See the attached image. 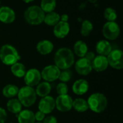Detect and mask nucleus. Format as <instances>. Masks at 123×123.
I'll return each mask as SVG.
<instances>
[{
    "instance_id": "obj_1",
    "label": "nucleus",
    "mask_w": 123,
    "mask_h": 123,
    "mask_svg": "<svg viewBox=\"0 0 123 123\" xmlns=\"http://www.w3.org/2000/svg\"><path fill=\"white\" fill-rule=\"evenodd\" d=\"M54 62L55 65L60 70L68 69L74 63V53L68 48H60L55 54Z\"/></svg>"
},
{
    "instance_id": "obj_2",
    "label": "nucleus",
    "mask_w": 123,
    "mask_h": 123,
    "mask_svg": "<svg viewBox=\"0 0 123 123\" xmlns=\"http://www.w3.org/2000/svg\"><path fill=\"white\" fill-rule=\"evenodd\" d=\"M89 108L94 112L100 113L105 111L107 107V99L102 93H94L89 96L87 100Z\"/></svg>"
},
{
    "instance_id": "obj_3",
    "label": "nucleus",
    "mask_w": 123,
    "mask_h": 123,
    "mask_svg": "<svg viewBox=\"0 0 123 123\" xmlns=\"http://www.w3.org/2000/svg\"><path fill=\"white\" fill-rule=\"evenodd\" d=\"M20 59V55L14 47L11 45H4L0 48V60L6 65L12 66L18 62Z\"/></svg>"
},
{
    "instance_id": "obj_4",
    "label": "nucleus",
    "mask_w": 123,
    "mask_h": 123,
    "mask_svg": "<svg viewBox=\"0 0 123 123\" xmlns=\"http://www.w3.org/2000/svg\"><path fill=\"white\" fill-rule=\"evenodd\" d=\"M24 17L28 24L37 25L44 21L45 12L38 6H31L25 11Z\"/></svg>"
},
{
    "instance_id": "obj_5",
    "label": "nucleus",
    "mask_w": 123,
    "mask_h": 123,
    "mask_svg": "<svg viewBox=\"0 0 123 123\" xmlns=\"http://www.w3.org/2000/svg\"><path fill=\"white\" fill-rule=\"evenodd\" d=\"M17 97L18 100L20 102L22 105L25 107H30L33 105L37 99V94L35 89L28 86H25L19 89Z\"/></svg>"
},
{
    "instance_id": "obj_6",
    "label": "nucleus",
    "mask_w": 123,
    "mask_h": 123,
    "mask_svg": "<svg viewBox=\"0 0 123 123\" xmlns=\"http://www.w3.org/2000/svg\"><path fill=\"white\" fill-rule=\"evenodd\" d=\"M102 33L105 38L110 40L117 39L120 33V29L115 22H106L102 28Z\"/></svg>"
},
{
    "instance_id": "obj_7",
    "label": "nucleus",
    "mask_w": 123,
    "mask_h": 123,
    "mask_svg": "<svg viewBox=\"0 0 123 123\" xmlns=\"http://www.w3.org/2000/svg\"><path fill=\"white\" fill-rule=\"evenodd\" d=\"M108 64L113 68L120 70L123 68V53L121 50H112L107 57Z\"/></svg>"
},
{
    "instance_id": "obj_8",
    "label": "nucleus",
    "mask_w": 123,
    "mask_h": 123,
    "mask_svg": "<svg viewBox=\"0 0 123 123\" xmlns=\"http://www.w3.org/2000/svg\"><path fill=\"white\" fill-rule=\"evenodd\" d=\"M61 71L55 65H49L45 66L40 72L41 78L47 82H53L58 79Z\"/></svg>"
},
{
    "instance_id": "obj_9",
    "label": "nucleus",
    "mask_w": 123,
    "mask_h": 123,
    "mask_svg": "<svg viewBox=\"0 0 123 123\" xmlns=\"http://www.w3.org/2000/svg\"><path fill=\"white\" fill-rule=\"evenodd\" d=\"M55 107L57 110L61 112H66L71 110L73 99L68 94L58 95V97L55 100Z\"/></svg>"
},
{
    "instance_id": "obj_10",
    "label": "nucleus",
    "mask_w": 123,
    "mask_h": 123,
    "mask_svg": "<svg viewBox=\"0 0 123 123\" xmlns=\"http://www.w3.org/2000/svg\"><path fill=\"white\" fill-rule=\"evenodd\" d=\"M41 74L36 68H31L26 71L24 76V81L26 86L33 87L37 86L41 80Z\"/></svg>"
},
{
    "instance_id": "obj_11",
    "label": "nucleus",
    "mask_w": 123,
    "mask_h": 123,
    "mask_svg": "<svg viewBox=\"0 0 123 123\" xmlns=\"http://www.w3.org/2000/svg\"><path fill=\"white\" fill-rule=\"evenodd\" d=\"M55 107V99L53 97L46 96L45 97H42L39 104L38 109L39 111L42 112L45 115H48L51 113Z\"/></svg>"
},
{
    "instance_id": "obj_12",
    "label": "nucleus",
    "mask_w": 123,
    "mask_h": 123,
    "mask_svg": "<svg viewBox=\"0 0 123 123\" xmlns=\"http://www.w3.org/2000/svg\"><path fill=\"white\" fill-rule=\"evenodd\" d=\"M75 70L80 75L87 76L92 71V62L85 57L80 58L75 63Z\"/></svg>"
},
{
    "instance_id": "obj_13",
    "label": "nucleus",
    "mask_w": 123,
    "mask_h": 123,
    "mask_svg": "<svg viewBox=\"0 0 123 123\" xmlns=\"http://www.w3.org/2000/svg\"><path fill=\"white\" fill-rule=\"evenodd\" d=\"M70 31V26L68 22L59 21L53 29V34L58 38H64Z\"/></svg>"
},
{
    "instance_id": "obj_14",
    "label": "nucleus",
    "mask_w": 123,
    "mask_h": 123,
    "mask_svg": "<svg viewBox=\"0 0 123 123\" xmlns=\"http://www.w3.org/2000/svg\"><path fill=\"white\" fill-rule=\"evenodd\" d=\"M108 61L106 56L104 55H97L95 56L94 60L92 61V69L96 71L97 72H102L105 71L108 67Z\"/></svg>"
},
{
    "instance_id": "obj_15",
    "label": "nucleus",
    "mask_w": 123,
    "mask_h": 123,
    "mask_svg": "<svg viewBox=\"0 0 123 123\" xmlns=\"http://www.w3.org/2000/svg\"><path fill=\"white\" fill-rule=\"evenodd\" d=\"M15 13L12 9L8 6L0 8V21L5 24H9L14 21Z\"/></svg>"
},
{
    "instance_id": "obj_16",
    "label": "nucleus",
    "mask_w": 123,
    "mask_h": 123,
    "mask_svg": "<svg viewBox=\"0 0 123 123\" xmlns=\"http://www.w3.org/2000/svg\"><path fill=\"white\" fill-rule=\"evenodd\" d=\"M89 87V85L88 81L85 79H81L76 80L74 83L73 86H72V90L75 94L81 96V95L86 94L88 92Z\"/></svg>"
},
{
    "instance_id": "obj_17",
    "label": "nucleus",
    "mask_w": 123,
    "mask_h": 123,
    "mask_svg": "<svg viewBox=\"0 0 123 123\" xmlns=\"http://www.w3.org/2000/svg\"><path fill=\"white\" fill-rule=\"evenodd\" d=\"M112 50L111 44L107 40H100L96 45V51L100 55L107 56Z\"/></svg>"
},
{
    "instance_id": "obj_18",
    "label": "nucleus",
    "mask_w": 123,
    "mask_h": 123,
    "mask_svg": "<svg viewBox=\"0 0 123 123\" xmlns=\"http://www.w3.org/2000/svg\"><path fill=\"white\" fill-rule=\"evenodd\" d=\"M37 50L41 55H45L50 53L53 50V44L47 40H43L40 41L36 46Z\"/></svg>"
},
{
    "instance_id": "obj_19",
    "label": "nucleus",
    "mask_w": 123,
    "mask_h": 123,
    "mask_svg": "<svg viewBox=\"0 0 123 123\" xmlns=\"http://www.w3.org/2000/svg\"><path fill=\"white\" fill-rule=\"evenodd\" d=\"M17 120L19 123H35V114L29 110H22L17 115Z\"/></svg>"
},
{
    "instance_id": "obj_20",
    "label": "nucleus",
    "mask_w": 123,
    "mask_h": 123,
    "mask_svg": "<svg viewBox=\"0 0 123 123\" xmlns=\"http://www.w3.org/2000/svg\"><path fill=\"white\" fill-rule=\"evenodd\" d=\"M51 85L49 82L47 81H43V82H40L37 85V88L35 90L36 94L40 97H45L46 96H48V94L51 92Z\"/></svg>"
},
{
    "instance_id": "obj_21",
    "label": "nucleus",
    "mask_w": 123,
    "mask_h": 123,
    "mask_svg": "<svg viewBox=\"0 0 123 123\" xmlns=\"http://www.w3.org/2000/svg\"><path fill=\"white\" fill-rule=\"evenodd\" d=\"M22 105L18 99H11L6 103L8 111L12 114H19L22 111Z\"/></svg>"
},
{
    "instance_id": "obj_22",
    "label": "nucleus",
    "mask_w": 123,
    "mask_h": 123,
    "mask_svg": "<svg viewBox=\"0 0 123 123\" xmlns=\"http://www.w3.org/2000/svg\"><path fill=\"white\" fill-rule=\"evenodd\" d=\"M72 107L78 112H84L88 110L89 105L87 101L82 98H77L73 100Z\"/></svg>"
},
{
    "instance_id": "obj_23",
    "label": "nucleus",
    "mask_w": 123,
    "mask_h": 123,
    "mask_svg": "<svg viewBox=\"0 0 123 123\" xmlns=\"http://www.w3.org/2000/svg\"><path fill=\"white\" fill-rule=\"evenodd\" d=\"M74 50L75 54L80 57L83 58L85 56L86 53L88 51V47L87 45L82 40H79L76 42V43L74 45Z\"/></svg>"
},
{
    "instance_id": "obj_24",
    "label": "nucleus",
    "mask_w": 123,
    "mask_h": 123,
    "mask_svg": "<svg viewBox=\"0 0 123 123\" xmlns=\"http://www.w3.org/2000/svg\"><path fill=\"white\" fill-rule=\"evenodd\" d=\"M26 68L24 64L17 62L11 66V72L12 74L17 78L24 77L26 73Z\"/></svg>"
},
{
    "instance_id": "obj_25",
    "label": "nucleus",
    "mask_w": 123,
    "mask_h": 123,
    "mask_svg": "<svg viewBox=\"0 0 123 123\" xmlns=\"http://www.w3.org/2000/svg\"><path fill=\"white\" fill-rule=\"evenodd\" d=\"M19 88L14 84L6 85L2 89V94L6 98H13L17 96Z\"/></svg>"
},
{
    "instance_id": "obj_26",
    "label": "nucleus",
    "mask_w": 123,
    "mask_h": 123,
    "mask_svg": "<svg viewBox=\"0 0 123 123\" xmlns=\"http://www.w3.org/2000/svg\"><path fill=\"white\" fill-rule=\"evenodd\" d=\"M60 17L61 16L58 13L55 12H51L45 15L43 22L49 26H55L60 21Z\"/></svg>"
},
{
    "instance_id": "obj_27",
    "label": "nucleus",
    "mask_w": 123,
    "mask_h": 123,
    "mask_svg": "<svg viewBox=\"0 0 123 123\" xmlns=\"http://www.w3.org/2000/svg\"><path fill=\"white\" fill-rule=\"evenodd\" d=\"M56 6V0H41L40 8L44 12H53Z\"/></svg>"
},
{
    "instance_id": "obj_28",
    "label": "nucleus",
    "mask_w": 123,
    "mask_h": 123,
    "mask_svg": "<svg viewBox=\"0 0 123 123\" xmlns=\"http://www.w3.org/2000/svg\"><path fill=\"white\" fill-rule=\"evenodd\" d=\"M93 30V25L89 20H84L81 24V34L84 36L87 37L89 35L91 32Z\"/></svg>"
},
{
    "instance_id": "obj_29",
    "label": "nucleus",
    "mask_w": 123,
    "mask_h": 123,
    "mask_svg": "<svg viewBox=\"0 0 123 123\" xmlns=\"http://www.w3.org/2000/svg\"><path fill=\"white\" fill-rule=\"evenodd\" d=\"M104 16L106 19L108 20V22H115V20L117 17V14L116 11L111 7H108L105 9L104 12Z\"/></svg>"
},
{
    "instance_id": "obj_30",
    "label": "nucleus",
    "mask_w": 123,
    "mask_h": 123,
    "mask_svg": "<svg viewBox=\"0 0 123 123\" xmlns=\"http://www.w3.org/2000/svg\"><path fill=\"white\" fill-rule=\"evenodd\" d=\"M71 71L69 69H66V70H63V71H61L58 79L63 83H66L68 81H69L71 79Z\"/></svg>"
},
{
    "instance_id": "obj_31",
    "label": "nucleus",
    "mask_w": 123,
    "mask_h": 123,
    "mask_svg": "<svg viewBox=\"0 0 123 123\" xmlns=\"http://www.w3.org/2000/svg\"><path fill=\"white\" fill-rule=\"evenodd\" d=\"M56 92H57L58 95L68 94V87L66 83H63V82L59 83L56 86Z\"/></svg>"
},
{
    "instance_id": "obj_32",
    "label": "nucleus",
    "mask_w": 123,
    "mask_h": 123,
    "mask_svg": "<svg viewBox=\"0 0 123 123\" xmlns=\"http://www.w3.org/2000/svg\"><path fill=\"white\" fill-rule=\"evenodd\" d=\"M7 113L6 110L1 107H0V123H4L6 120Z\"/></svg>"
},
{
    "instance_id": "obj_33",
    "label": "nucleus",
    "mask_w": 123,
    "mask_h": 123,
    "mask_svg": "<svg viewBox=\"0 0 123 123\" xmlns=\"http://www.w3.org/2000/svg\"><path fill=\"white\" fill-rule=\"evenodd\" d=\"M45 117V115L44 113H43L40 111H37L35 114V120H37V122H41L43 121Z\"/></svg>"
},
{
    "instance_id": "obj_34",
    "label": "nucleus",
    "mask_w": 123,
    "mask_h": 123,
    "mask_svg": "<svg viewBox=\"0 0 123 123\" xmlns=\"http://www.w3.org/2000/svg\"><path fill=\"white\" fill-rule=\"evenodd\" d=\"M57 122H58V120H57L55 117L48 116V117H45L43 123H57Z\"/></svg>"
},
{
    "instance_id": "obj_35",
    "label": "nucleus",
    "mask_w": 123,
    "mask_h": 123,
    "mask_svg": "<svg viewBox=\"0 0 123 123\" xmlns=\"http://www.w3.org/2000/svg\"><path fill=\"white\" fill-rule=\"evenodd\" d=\"M86 59H88L89 61H90L91 62L94 60V58H95V54L94 52L92 51H87V53H86L85 56H84Z\"/></svg>"
},
{
    "instance_id": "obj_36",
    "label": "nucleus",
    "mask_w": 123,
    "mask_h": 123,
    "mask_svg": "<svg viewBox=\"0 0 123 123\" xmlns=\"http://www.w3.org/2000/svg\"><path fill=\"white\" fill-rule=\"evenodd\" d=\"M60 19H61V21H62V22H68V17L67 14H63L62 16H61Z\"/></svg>"
},
{
    "instance_id": "obj_37",
    "label": "nucleus",
    "mask_w": 123,
    "mask_h": 123,
    "mask_svg": "<svg viewBox=\"0 0 123 123\" xmlns=\"http://www.w3.org/2000/svg\"><path fill=\"white\" fill-rule=\"evenodd\" d=\"M32 1H34V0H23V1L25 2V3H30V2H31Z\"/></svg>"
},
{
    "instance_id": "obj_38",
    "label": "nucleus",
    "mask_w": 123,
    "mask_h": 123,
    "mask_svg": "<svg viewBox=\"0 0 123 123\" xmlns=\"http://www.w3.org/2000/svg\"><path fill=\"white\" fill-rule=\"evenodd\" d=\"M89 1H90L91 3H96L97 1V0H88Z\"/></svg>"
},
{
    "instance_id": "obj_39",
    "label": "nucleus",
    "mask_w": 123,
    "mask_h": 123,
    "mask_svg": "<svg viewBox=\"0 0 123 123\" xmlns=\"http://www.w3.org/2000/svg\"><path fill=\"white\" fill-rule=\"evenodd\" d=\"M41 123V122H37V123Z\"/></svg>"
},
{
    "instance_id": "obj_40",
    "label": "nucleus",
    "mask_w": 123,
    "mask_h": 123,
    "mask_svg": "<svg viewBox=\"0 0 123 123\" xmlns=\"http://www.w3.org/2000/svg\"></svg>"
}]
</instances>
